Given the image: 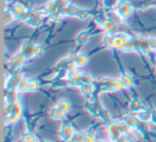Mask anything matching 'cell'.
Returning a JSON list of instances; mask_svg holds the SVG:
<instances>
[{"mask_svg":"<svg viewBox=\"0 0 156 142\" xmlns=\"http://www.w3.org/2000/svg\"><path fill=\"white\" fill-rule=\"evenodd\" d=\"M129 39V37L127 35V33H115L113 35V40H112V49L115 50H122L124 44L127 40Z\"/></svg>","mask_w":156,"mask_h":142,"instance_id":"6da1fadb","label":"cell"},{"mask_svg":"<svg viewBox=\"0 0 156 142\" xmlns=\"http://www.w3.org/2000/svg\"><path fill=\"white\" fill-rule=\"evenodd\" d=\"M75 133V129H74L73 125L71 123H64L62 124L60 128V137L62 140L67 141V140H71V138L73 137V135Z\"/></svg>","mask_w":156,"mask_h":142,"instance_id":"7a4b0ae2","label":"cell"},{"mask_svg":"<svg viewBox=\"0 0 156 142\" xmlns=\"http://www.w3.org/2000/svg\"><path fill=\"white\" fill-rule=\"evenodd\" d=\"M118 14L121 17H128L130 14L133 13V7L130 3H128L127 1H120L118 3Z\"/></svg>","mask_w":156,"mask_h":142,"instance_id":"3957f363","label":"cell"},{"mask_svg":"<svg viewBox=\"0 0 156 142\" xmlns=\"http://www.w3.org/2000/svg\"><path fill=\"white\" fill-rule=\"evenodd\" d=\"M103 29H104L105 32L109 33V34H111V33H119L118 32V31H119V27H118V25L115 24L112 20H110V18L105 20L104 22H103Z\"/></svg>","mask_w":156,"mask_h":142,"instance_id":"277c9868","label":"cell"},{"mask_svg":"<svg viewBox=\"0 0 156 142\" xmlns=\"http://www.w3.org/2000/svg\"><path fill=\"white\" fill-rule=\"evenodd\" d=\"M26 60H27V57L25 56L23 52H20V54L15 55V56L11 59V64L13 65L14 67H20L25 64Z\"/></svg>","mask_w":156,"mask_h":142,"instance_id":"5b68a950","label":"cell"},{"mask_svg":"<svg viewBox=\"0 0 156 142\" xmlns=\"http://www.w3.org/2000/svg\"><path fill=\"white\" fill-rule=\"evenodd\" d=\"M89 60H90L89 56H88L86 52H79V54L77 55V59H76L75 63L77 64L78 67H83L85 65L88 64Z\"/></svg>","mask_w":156,"mask_h":142,"instance_id":"8992f818","label":"cell"},{"mask_svg":"<svg viewBox=\"0 0 156 142\" xmlns=\"http://www.w3.org/2000/svg\"><path fill=\"white\" fill-rule=\"evenodd\" d=\"M57 107L59 108V109H61L63 112H65V113H69V111H71V108H72V104L71 101H69L67 98H62L60 99V101L57 103Z\"/></svg>","mask_w":156,"mask_h":142,"instance_id":"52a82bcc","label":"cell"},{"mask_svg":"<svg viewBox=\"0 0 156 142\" xmlns=\"http://www.w3.org/2000/svg\"><path fill=\"white\" fill-rule=\"evenodd\" d=\"M80 92L83 93L86 96H90L94 93V90H95V87L93 86V83H80Z\"/></svg>","mask_w":156,"mask_h":142,"instance_id":"ba28073f","label":"cell"},{"mask_svg":"<svg viewBox=\"0 0 156 142\" xmlns=\"http://www.w3.org/2000/svg\"><path fill=\"white\" fill-rule=\"evenodd\" d=\"M137 116H138L141 122L150 123L151 121H153V115L147 110H140V111H138L137 112Z\"/></svg>","mask_w":156,"mask_h":142,"instance_id":"9c48e42d","label":"cell"},{"mask_svg":"<svg viewBox=\"0 0 156 142\" xmlns=\"http://www.w3.org/2000/svg\"><path fill=\"white\" fill-rule=\"evenodd\" d=\"M139 118L137 115H126L125 119H124V122L130 126L132 128H135V127H138L140 122H139Z\"/></svg>","mask_w":156,"mask_h":142,"instance_id":"30bf717a","label":"cell"},{"mask_svg":"<svg viewBox=\"0 0 156 142\" xmlns=\"http://www.w3.org/2000/svg\"><path fill=\"white\" fill-rule=\"evenodd\" d=\"M65 112H63L61 109H59L58 107H55L51 109V111H50V116H51L54 120H62L63 118L65 116Z\"/></svg>","mask_w":156,"mask_h":142,"instance_id":"8fae6325","label":"cell"},{"mask_svg":"<svg viewBox=\"0 0 156 142\" xmlns=\"http://www.w3.org/2000/svg\"><path fill=\"white\" fill-rule=\"evenodd\" d=\"M121 80L126 89H129L134 86V78H133L129 74H123V75L121 76Z\"/></svg>","mask_w":156,"mask_h":142,"instance_id":"7c38bea8","label":"cell"},{"mask_svg":"<svg viewBox=\"0 0 156 142\" xmlns=\"http://www.w3.org/2000/svg\"><path fill=\"white\" fill-rule=\"evenodd\" d=\"M76 40H77L76 42H77L78 44H81V45L86 44L90 40V32L89 31H81V32L77 35V39Z\"/></svg>","mask_w":156,"mask_h":142,"instance_id":"4fadbf2b","label":"cell"},{"mask_svg":"<svg viewBox=\"0 0 156 142\" xmlns=\"http://www.w3.org/2000/svg\"><path fill=\"white\" fill-rule=\"evenodd\" d=\"M20 120V116L16 115V114L14 113H9L5 115V125H14L16 124V123H18Z\"/></svg>","mask_w":156,"mask_h":142,"instance_id":"5bb4252c","label":"cell"},{"mask_svg":"<svg viewBox=\"0 0 156 142\" xmlns=\"http://www.w3.org/2000/svg\"><path fill=\"white\" fill-rule=\"evenodd\" d=\"M141 108H142V101H141L139 98H134L132 101H130L129 109L132 110V111H134V112H136V113H137L138 111L142 110Z\"/></svg>","mask_w":156,"mask_h":142,"instance_id":"9a60e30c","label":"cell"},{"mask_svg":"<svg viewBox=\"0 0 156 142\" xmlns=\"http://www.w3.org/2000/svg\"><path fill=\"white\" fill-rule=\"evenodd\" d=\"M106 130H107V133H108L109 137L115 135V133H117L118 131H120L119 127H118V122H113V121L109 122L108 125L106 126Z\"/></svg>","mask_w":156,"mask_h":142,"instance_id":"2e32d148","label":"cell"},{"mask_svg":"<svg viewBox=\"0 0 156 142\" xmlns=\"http://www.w3.org/2000/svg\"><path fill=\"white\" fill-rule=\"evenodd\" d=\"M12 12H13L14 15L20 18L23 15H24V14H26L28 11H27L26 8H25L24 5H15L13 7V10H12Z\"/></svg>","mask_w":156,"mask_h":142,"instance_id":"e0dca14e","label":"cell"},{"mask_svg":"<svg viewBox=\"0 0 156 142\" xmlns=\"http://www.w3.org/2000/svg\"><path fill=\"white\" fill-rule=\"evenodd\" d=\"M22 142H39V141H37V138L34 133L25 131L22 135Z\"/></svg>","mask_w":156,"mask_h":142,"instance_id":"ac0fdd59","label":"cell"},{"mask_svg":"<svg viewBox=\"0 0 156 142\" xmlns=\"http://www.w3.org/2000/svg\"><path fill=\"white\" fill-rule=\"evenodd\" d=\"M69 78L72 82H74V83H80L81 73L78 71L71 72V73H69Z\"/></svg>","mask_w":156,"mask_h":142,"instance_id":"d6986e66","label":"cell"},{"mask_svg":"<svg viewBox=\"0 0 156 142\" xmlns=\"http://www.w3.org/2000/svg\"><path fill=\"white\" fill-rule=\"evenodd\" d=\"M16 90L18 91V93H25V92H28L29 91V86H28V80L27 79H22L20 81L17 86V89Z\"/></svg>","mask_w":156,"mask_h":142,"instance_id":"ffe728a7","label":"cell"},{"mask_svg":"<svg viewBox=\"0 0 156 142\" xmlns=\"http://www.w3.org/2000/svg\"><path fill=\"white\" fill-rule=\"evenodd\" d=\"M23 112H24V107H23L22 103H20V101H17V103H15L13 105V109H12V113L16 114V115L20 116L22 118L23 115Z\"/></svg>","mask_w":156,"mask_h":142,"instance_id":"44dd1931","label":"cell"},{"mask_svg":"<svg viewBox=\"0 0 156 142\" xmlns=\"http://www.w3.org/2000/svg\"><path fill=\"white\" fill-rule=\"evenodd\" d=\"M112 40L113 37L109 33H106L103 37V45L105 48H111L112 49Z\"/></svg>","mask_w":156,"mask_h":142,"instance_id":"7402d4cb","label":"cell"},{"mask_svg":"<svg viewBox=\"0 0 156 142\" xmlns=\"http://www.w3.org/2000/svg\"><path fill=\"white\" fill-rule=\"evenodd\" d=\"M28 86H29V91H37L40 88V81L37 79V78H31V79L28 80Z\"/></svg>","mask_w":156,"mask_h":142,"instance_id":"603a6c76","label":"cell"},{"mask_svg":"<svg viewBox=\"0 0 156 142\" xmlns=\"http://www.w3.org/2000/svg\"><path fill=\"white\" fill-rule=\"evenodd\" d=\"M86 133L83 131H75L73 137L71 138V142H83Z\"/></svg>","mask_w":156,"mask_h":142,"instance_id":"cb8c5ba5","label":"cell"},{"mask_svg":"<svg viewBox=\"0 0 156 142\" xmlns=\"http://www.w3.org/2000/svg\"><path fill=\"white\" fill-rule=\"evenodd\" d=\"M94 81V78L89 73H81L80 83H92Z\"/></svg>","mask_w":156,"mask_h":142,"instance_id":"d4e9b609","label":"cell"},{"mask_svg":"<svg viewBox=\"0 0 156 142\" xmlns=\"http://www.w3.org/2000/svg\"><path fill=\"white\" fill-rule=\"evenodd\" d=\"M134 49H135V44H134V42H133L130 39H128L127 41L125 42V44H124V46H123V48H122V50H123L124 52H132Z\"/></svg>","mask_w":156,"mask_h":142,"instance_id":"484cf974","label":"cell"},{"mask_svg":"<svg viewBox=\"0 0 156 142\" xmlns=\"http://www.w3.org/2000/svg\"><path fill=\"white\" fill-rule=\"evenodd\" d=\"M118 127H119V130L121 131L122 133H129V131H132V129H133L132 127L128 126L124 121L118 122Z\"/></svg>","mask_w":156,"mask_h":142,"instance_id":"4316f807","label":"cell"},{"mask_svg":"<svg viewBox=\"0 0 156 142\" xmlns=\"http://www.w3.org/2000/svg\"><path fill=\"white\" fill-rule=\"evenodd\" d=\"M113 83H115V91H122L124 89H126L125 86L123 84V82H122L121 78H113Z\"/></svg>","mask_w":156,"mask_h":142,"instance_id":"83f0119b","label":"cell"},{"mask_svg":"<svg viewBox=\"0 0 156 142\" xmlns=\"http://www.w3.org/2000/svg\"><path fill=\"white\" fill-rule=\"evenodd\" d=\"M13 20H14L13 12H7V13H5V15H3V23H5V25L11 24V23L13 22Z\"/></svg>","mask_w":156,"mask_h":142,"instance_id":"f1b7e54d","label":"cell"},{"mask_svg":"<svg viewBox=\"0 0 156 142\" xmlns=\"http://www.w3.org/2000/svg\"><path fill=\"white\" fill-rule=\"evenodd\" d=\"M96 140H98L96 136L92 135V133H86L83 142H96Z\"/></svg>","mask_w":156,"mask_h":142,"instance_id":"f546056e","label":"cell"},{"mask_svg":"<svg viewBox=\"0 0 156 142\" xmlns=\"http://www.w3.org/2000/svg\"><path fill=\"white\" fill-rule=\"evenodd\" d=\"M65 69H66V71L69 72V73H71V72L77 71L78 66H77V64H76L75 62H69L66 64V66H65Z\"/></svg>","mask_w":156,"mask_h":142,"instance_id":"4dcf8cb0","label":"cell"},{"mask_svg":"<svg viewBox=\"0 0 156 142\" xmlns=\"http://www.w3.org/2000/svg\"><path fill=\"white\" fill-rule=\"evenodd\" d=\"M88 16H89V12L85 11V10H79V12L77 14V17L81 18V20H86Z\"/></svg>","mask_w":156,"mask_h":142,"instance_id":"1f68e13d","label":"cell"},{"mask_svg":"<svg viewBox=\"0 0 156 142\" xmlns=\"http://www.w3.org/2000/svg\"><path fill=\"white\" fill-rule=\"evenodd\" d=\"M147 42H149V45H150V47L152 48V50H156V39H154V37H149Z\"/></svg>","mask_w":156,"mask_h":142,"instance_id":"d6a6232c","label":"cell"},{"mask_svg":"<svg viewBox=\"0 0 156 142\" xmlns=\"http://www.w3.org/2000/svg\"><path fill=\"white\" fill-rule=\"evenodd\" d=\"M128 137V139H129V142H138V139H137L136 135H135L133 131H129V133H126Z\"/></svg>","mask_w":156,"mask_h":142,"instance_id":"836d02e7","label":"cell"},{"mask_svg":"<svg viewBox=\"0 0 156 142\" xmlns=\"http://www.w3.org/2000/svg\"><path fill=\"white\" fill-rule=\"evenodd\" d=\"M77 55L78 54H76V52H71V54L67 56V60H69V62H75L76 61V59H77Z\"/></svg>","mask_w":156,"mask_h":142,"instance_id":"e575fe53","label":"cell"},{"mask_svg":"<svg viewBox=\"0 0 156 142\" xmlns=\"http://www.w3.org/2000/svg\"><path fill=\"white\" fill-rule=\"evenodd\" d=\"M118 142H129V139H128V137H127V135H126V133H123Z\"/></svg>","mask_w":156,"mask_h":142,"instance_id":"d590c367","label":"cell"},{"mask_svg":"<svg viewBox=\"0 0 156 142\" xmlns=\"http://www.w3.org/2000/svg\"><path fill=\"white\" fill-rule=\"evenodd\" d=\"M64 142H71V140H67V141H64Z\"/></svg>","mask_w":156,"mask_h":142,"instance_id":"8d00e7d4","label":"cell"},{"mask_svg":"<svg viewBox=\"0 0 156 142\" xmlns=\"http://www.w3.org/2000/svg\"><path fill=\"white\" fill-rule=\"evenodd\" d=\"M41 142H48V141H41Z\"/></svg>","mask_w":156,"mask_h":142,"instance_id":"74e56055","label":"cell"}]
</instances>
